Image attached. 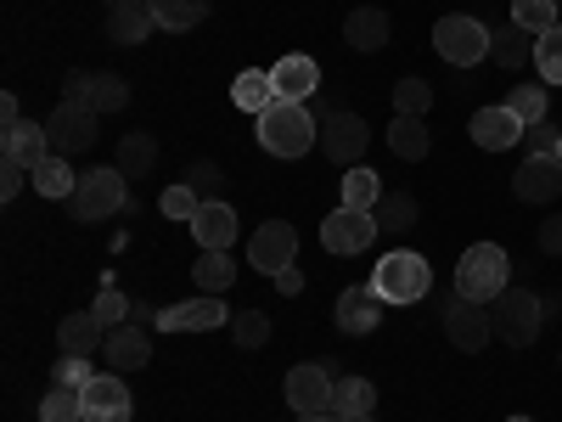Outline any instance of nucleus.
<instances>
[{
    "label": "nucleus",
    "mask_w": 562,
    "mask_h": 422,
    "mask_svg": "<svg viewBox=\"0 0 562 422\" xmlns=\"http://www.w3.org/2000/svg\"><path fill=\"white\" fill-rule=\"evenodd\" d=\"M254 135H259V147H265L270 158H304L315 141H321V124H315L310 102H270V108L259 113Z\"/></svg>",
    "instance_id": "1"
},
{
    "label": "nucleus",
    "mask_w": 562,
    "mask_h": 422,
    "mask_svg": "<svg viewBox=\"0 0 562 422\" xmlns=\"http://www.w3.org/2000/svg\"><path fill=\"white\" fill-rule=\"evenodd\" d=\"M506 288H512V259H506L501 243H473V248L456 259V293L461 299L495 304Z\"/></svg>",
    "instance_id": "2"
},
{
    "label": "nucleus",
    "mask_w": 562,
    "mask_h": 422,
    "mask_svg": "<svg viewBox=\"0 0 562 422\" xmlns=\"http://www.w3.org/2000/svg\"><path fill=\"white\" fill-rule=\"evenodd\" d=\"M371 288H378L383 304H422L434 288V270L416 248H389L378 259V270H371Z\"/></svg>",
    "instance_id": "3"
},
{
    "label": "nucleus",
    "mask_w": 562,
    "mask_h": 422,
    "mask_svg": "<svg viewBox=\"0 0 562 422\" xmlns=\"http://www.w3.org/2000/svg\"><path fill=\"white\" fill-rule=\"evenodd\" d=\"M490 321H495V338H506L512 349H529L540 338V326H546V304L540 293L529 288H506L495 304H490Z\"/></svg>",
    "instance_id": "4"
},
{
    "label": "nucleus",
    "mask_w": 562,
    "mask_h": 422,
    "mask_svg": "<svg viewBox=\"0 0 562 422\" xmlns=\"http://www.w3.org/2000/svg\"><path fill=\"white\" fill-rule=\"evenodd\" d=\"M490 34H495V29H484L479 18L450 12V18L434 23V52H439L450 68H473V63L490 57Z\"/></svg>",
    "instance_id": "5"
},
{
    "label": "nucleus",
    "mask_w": 562,
    "mask_h": 422,
    "mask_svg": "<svg viewBox=\"0 0 562 422\" xmlns=\"http://www.w3.org/2000/svg\"><path fill=\"white\" fill-rule=\"evenodd\" d=\"M68 209L79 220H108L130 209V175L124 169H85L79 175V192L68 198Z\"/></svg>",
    "instance_id": "6"
},
{
    "label": "nucleus",
    "mask_w": 562,
    "mask_h": 422,
    "mask_svg": "<svg viewBox=\"0 0 562 422\" xmlns=\"http://www.w3.org/2000/svg\"><path fill=\"white\" fill-rule=\"evenodd\" d=\"M378 237H383V231H378V214L349 209V203H338V214H326V220H321V248H326V254H338V259L366 254Z\"/></svg>",
    "instance_id": "7"
},
{
    "label": "nucleus",
    "mask_w": 562,
    "mask_h": 422,
    "mask_svg": "<svg viewBox=\"0 0 562 422\" xmlns=\"http://www.w3.org/2000/svg\"><path fill=\"white\" fill-rule=\"evenodd\" d=\"M63 102L68 108H90V113H119L130 102V85L119 74H68L63 79Z\"/></svg>",
    "instance_id": "8"
},
{
    "label": "nucleus",
    "mask_w": 562,
    "mask_h": 422,
    "mask_svg": "<svg viewBox=\"0 0 562 422\" xmlns=\"http://www.w3.org/2000/svg\"><path fill=\"white\" fill-rule=\"evenodd\" d=\"M445 338L456 344V349H467V355H479V349H490V338H495V321H490V304H479V299H450L445 304Z\"/></svg>",
    "instance_id": "9"
},
{
    "label": "nucleus",
    "mask_w": 562,
    "mask_h": 422,
    "mask_svg": "<svg viewBox=\"0 0 562 422\" xmlns=\"http://www.w3.org/2000/svg\"><path fill=\"white\" fill-rule=\"evenodd\" d=\"M248 259H254V270L281 276V270L299 259V231H293L288 220H265L254 237H248Z\"/></svg>",
    "instance_id": "10"
},
{
    "label": "nucleus",
    "mask_w": 562,
    "mask_h": 422,
    "mask_svg": "<svg viewBox=\"0 0 562 422\" xmlns=\"http://www.w3.org/2000/svg\"><path fill=\"white\" fill-rule=\"evenodd\" d=\"M79 406H85V422H130L135 417V400H130L119 371H97V378L79 389Z\"/></svg>",
    "instance_id": "11"
},
{
    "label": "nucleus",
    "mask_w": 562,
    "mask_h": 422,
    "mask_svg": "<svg viewBox=\"0 0 562 422\" xmlns=\"http://www.w3.org/2000/svg\"><path fill=\"white\" fill-rule=\"evenodd\" d=\"M366 147H371V130H366L360 113H333L321 124V153L333 158L338 169H355L366 158Z\"/></svg>",
    "instance_id": "12"
},
{
    "label": "nucleus",
    "mask_w": 562,
    "mask_h": 422,
    "mask_svg": "<svg viewBox=\"0 0 562 422\" xmlns=\"http://www.w3.org/2000/svg\"><path fill=\"white\" fill-rule=\"evenodd\" d=\"M512 192L524 203H557L562 198V158L557 153H529L512 169Z\"/></svg>",
    "instance_id": "13"
},
{
    "label": "nucleus",
    "mask_w": 562,
    "mask_h": 422,
    "mask_svg": "<svg viewBox=\"0 0 562 422\" xmlns=\"http://www.w3.org/2000/svg\"><path fill=\"white\" fill-rule=\"evenodd\" d=\"M333 371L326 366H293L288 371V384H281V400H288L299 417H310V411H333Z\"/></svg>",
    "instance_id": "14"
},
{
    "label": "nucleus",
    "mask_w": 562,
    "mask_h": 422,
    "mask_svg": "<svg viewBox=\"0 0 562 422\" xmlns=\"http://www.w3.org/2000/svg\"><path fill=\"white\" fill-rule=\"evenodd\" d=\"M45 135H52V153L63 158H79L85 147H97V113L90 108H57L52 119H45Z\"/></svg>",
    "instance_id": "15"
},
{
    "label": "nucleus",
    "mask_w": 562,
    "mask_h": 422,
    "mask_svg": "<svg viewBox=\"0 0 562 422\" xmlns=\"http://www.w3.org/2000/svg\"><path fill=\"white\" fill-rule=\"evenodd\" d=\"M524 130H529V124H524L518 113H512L506 102H501V108H479L473 119H467V135H473L484 153H506V147H518Z\"/></svg>",
    "instance_id": "16"
},
{
    "label": "nucleus",
    "mask_w": 562,
    "mask_h": 422,
    "mask_svg": "<svg viewBox=\"0 0 562 422\" xmlns=\"http://www.w3.org/2000/svg\"><path fill=\"white\" fill-rule=\"evenodd\" d=\"M225 321H231V310H225L214 293H198V299H186V304L158 310L164 333H214V326H225Z\"/></svg>",
    "instance_id": "17"
},
{
    "label": "nucleus",
    "mask_w": 562,
    "mask_h": 422,
    "mask_svg": "<svg viewBox=\"0 0 562 422\" xmlns=\"http://www.w3.org/2000/svg\"><path fill=\"white\" fill-rule=\"evenodd\" d=\"M102 360H108V371H140L153 360V338H147V326H135V321H124V326H108V344H102Z\"/></svg>",
    "instance_id": "18"
},
{
    "label": "nucleus",
    "mask_w": 562,
    "mask_h": 422,
    "mask_svg": "<svg viewBox=\"0 0 562 422\" xmlns=\"http://www.w3.org/2000/svg\"><path fill=\"white\" fill-rule=\"evenodd\" d=\"M338 333H349V338H366V333H378V321H383V299H378V288H349L344 299H338Z\"/></svg>",
    "instance_id": "19"
},
{
    "label": "nucleus",
    "mask_w": 562,
    "mask_h": 422,
    "mask_svg": "<svg viewBox=\"0 0 562 422\" xmlns=\"http://www.w3.org/2000/svg\"><path fill=\"white\" fill-rule=\"evenodd\" d=\"M192 237H198V248H225L231 254V243H237V209H231L225 198H209L192 214Z\"/></svg>",
    "instance_id": "20"
},
{
    "label": "nucleus",
    "mask_w": 562,
    "mask_h": 422,
    "mask_svg": "<svg viewBox=\"0 0 562 422\" xmlns=\"http://www.w3.org/2000/svg\"><path fill=\"white\" fill-rule=\"evenodd\" d=\"M270 85H276V102H310L321 85V68H315V57H281L270 68Z\"/></svg>",
    "instance_id": "21"
},
{
    "label": "nucleus",
    "mask_w": 562,
    "mask_h": 422,
    "mask_svg": "<svg viewBox=\"0 0 562 422\" xmlns=\"http://www.w3.org/2000/svg\"><path fill=\"white\" fill-rule=\"evenodd\" d=\"M57 344H63V355H102V344H108V326L97 321V310L63 315V321H57Z\"/></svg>",
    "instance_id": "22"
},
{
    "label": "nucleus",
    "mask_w": 562,
    "mask_h": 422,
    "mask_svg": "<svg viewBox=\"0 0 562 422\" xmlns=\"http://www.w3.org/2000/svg\"><path fill=\"white\" fill-rule=\"evenodd\" d=\"M29 180H34V192H40V198H57V203H68V198L79 192V175H74V164H68L63 153L40 158V164L29 169Z\"/></svg>",
    "instance_id": "23"
},
{
    "label": "nucleus",
    "mask_w": 562,
    "mask_h": 422,
    "mask_svg": "<svg viewBox=\"0 0 562 422\" xmlns=\"http://www.w3.org/2000/svg\"><path fill=\"white\" fill-rule=\"evenodd\" d=\"M344 40L355 52H383L389 45V12L383 7H355L349 23H344Z\"/></svg>",
    "instance_id": "24"
},
{
    "label": "nucleus",
    "mask_w": 562,
    "mask_h": 422,
    "mask_svg": "<svg viewBox=\"0 0 562 422\" xmlns=\"http://www.w3.org/2000/svg\"><path fill=\"white\" fill-rule=\"evenodd\" d=\"M153 29H158L153 0H124V7H113V18H108V34H113L119 45H140Z\"/></svg>",
    "instance_id": "25"
},
{
    "label": "nucleus",
    "mask_w": 562,
    "mask_h": 422,
    "mask_svg": "<svg viewBox=\"0 0 562 422\" xmlns=\"http://www.w3.org/2000/svg\"><path fill=\"white\" fill-rule=\"evenodd\" d=\"M7 158L34 169L40 158H52V135H45V124L23 119V124H7Z\"/></svg>",
    "instance_id": "26"
},
{
    "label": "nucleus",
    "mask_w": 562,
    "mask_h": 422,
    "mask_svg": "<svg viewBox=\"0 0 562 422\" xmlns=\"http://www.w3.org/2000/svg\"><path fill=\"white\" fill-rule=\"evenodd\" d=\"M529 57H535V34H529V29L501 23V29L490 34V63H501V68H524Z\"/></svg>",
    "instance_id": "27"
},
{
    "label": "nucleus",
    "mask_w": 562,
    "mask_h": 422,
    "mask_svg": "<svg viewBox=\"0 0 562 422\" xmlns=\"http://www.w3.org/2000/svg\"><path fill=\"white\" fill-rule=\"evenodd\" d=\"M192 281H198V293H225L231 281H237V259H231L225 248H203V259L192 265Z\"/></svg>",
    "instance_id": "28"
},
{
    "label": "nucleus",
    "mask_w": 562,
    "mask_h": 422,
    "mask_svg": "<svg viewBox=\"0 0 562 422\" xmlns=\"http://www.w3.org/2000/svg\"><path fill=\"white\" fill-rule=\"evenodd\" d=\"M333 411H338L344 422L371 417V411H378V384H371V378H344V384L333 389Z\"/></svg>",
    "instance_id": "29"
},
{
    "label": "nucleus",
    "mask_w": 562,
    "mask_h": 422,
    "mask_svg": "<svg viewBox=\"0 0 562 422\" xmlns=\"http://www.w3.org/2000/svg\"><path fill=\"white\" fill-rule=\"evenodd\" d=\"M119 169H124L130 180L153 175V169H158V141H153L147 130H130V135L119 141Z\"/></svg>",
    "instance_id": "30"
},
{
    "label": "nucleus",
    "mask_w": 562,
    "mask_h": 422,
    "mask_svg": "<svg viewBox=\"0 0 562 422\" xmlns=\"http://www.w3.org/2000/svg\"><path fill=\"white\" fill-rule=\"evenodd\" d=\"M389 147H394V158H428V147H434V135H428V124L422 119H405V113H394V124H389Z\"/></svg>",
    "instance_id": "31"
},
{
    "label": "nucleus",
    "mask_w": 562,
    "mask_h": 422,
    "mask_svg": "<svg viewBox=\"0 0 562 422\" xmlns=\"http://www.w3.org/2000/svg\"><path fill=\"white\" fill-rule=\"evenodd\" d=\"M209 7H214V0H153V18H158V29L186 34V29H198L209 18Z\"/></svg>",
    "instance_id": "32"
},
{
    "label": "nucleus",
    "mask_w": 562,
    "mask_h": 422,
    "mask_svg": "<svg viewBox=\"0 0 562 422\" xmlns=\"http://www.w3.org/2000/svg\"><path fill=\"white\" fill-rule=\"evenodd\" d=\"M371 214H378V231H383V237H405V231L422 220L416 214V198L411 192H383V203L378 209H371Z\"/></svg>",
    "instance_id": "33"
},
{
    "label": "nucleus",
    "mask_w": 562,
    "mask_h": 422,
    "mask_svg": "<svg viewBox=\"0 0 562 422\" xmlns=\"http://www.w3.org/2000/svg\"><path fill=\"white\" fill-rule=\"evenodd\" d=\"M231 102H237L243 113H265L270 102H276V85H270V74H259V68H248V74H237V85H231Z\"/></svg>",
    "instance_id": "34"
},
{
    "label": "nucleus",
    "mask_w": 562,
    "mask_h": 422,
    "mask_svg": "<svg viewBox=\"0 0 562 422\" xmlns=\"http://www.w3.org/2000/svg\"><path fill=\"white\" fill-rule=\"evenodd\" d=\"M344 203H349V209H366V214L378 209V203H383V180H378V169H360V164L344 169Z\"/></svg>",
    "instance_id": "35"
},
{
    "label": "nucleus",
    "mask_w": 562,
    "mask_h": 422,
    "mask_svg": "<svg viewBox=\"0 0 562 422\" xmlns=\"http://www.w3.org/2000/svg\"><path fill=\"white\" fill-rule=\"evenodd\" d=\"M506 108L518 113L524 124H540V119H546V108H551V97H546V85H540V79H524V85H512Z\"/></svg>",
    "instance_id": "36"
},
{
    "label": "nucleus",
    "mask_w": 562,
    "mask_h": 422,
    "mask_svg": "<svg viewBox=\"0 0 562 422\" xmlns=\"http://www.w3.org/2000/svg\"><path fill=\"white\" fill-rule=\"evenodd\" d=\"M535 74H540V85H562V23L535 40Z\"/></svg>",
    "instance_id": "37"
},
{
    "label": "nucleus",
    "mask_w": 562,
    "mask_h": 422,
    "mask_svg": "<svg viewBox=\"0 0 562 422\" xmlns=\"http://www.w3.org/2000/svg\"><path fill=\"white\" fill-rule=\"evenodd\" d=\"M512 23L529 29V34L540 40V34H546V29H557L562 18H557V0H512Z\"/></svg>",
    "instance_id": "38"
},
{
    "label": "nucleus",
    "mask_w": 562,
    "mask_h": 422,
    "mask_svg": "<svg viewBox=\"0 0 562 422\" xmlns=\"http://www.w3.org/2000/svg\"><path fill=\"white\" fill-rule=\"evenodd\" d=\"M428 108H434V85L428 79H394V113L422 119Z\"/></svg>",
    "instance_id": "39"
},
{
    "label": "nucleus",
    "mask_w": 562,
    "mask_h": 422,
    "mask_svg": "<svg viewBox=\"0 0 562 422\" xmlns=\"http://www.w3.org/2000/svg\"><path fill=\"white\" fill-rule=\"evenodd\" d=\"M231 338H237V349H265V344H270V315H265V310L231 315Z\"/></svg>",
    "instance_id": "40"
},
{
    "label": "nucleus",
    "mask_w": 562,
    "mask_h": 422,
    "mask_svg": "<svg viewBox=\"0 0 562 422\" xmlns=\"http://www.w3.org/2000/svg\"><path fill=\"white\" fill-rule=\"evenodd\" d=\"M40 422H85L79 389H63V384H52V395L40 400Z\"/></svg>",
    "instance_id": "41"
},
{
    "label": "nucleus",
    "mask_w": 562,
    "mask_h": 422,
    "mask_svg": "<svg viewBox=\"0 0 562 422\" xmlns=\"http://www.w3.org/2000/svg\"><path fill=\"white\" fill-rule=\"evenodd\" d=\"M158 209H164L169 220H186V225H192V214L203 209V198L192 192V186H164V198H158Z\"/></svg>",
    "instance_id": "42"
},
{
    "label": "nucleus",
    "mask_w": 562,
    "mask_h": 422,
    "mask_svg": "<svg viewBox=\"0 0 562 422\" xmlns=\"http://www.w3.org/2000/svg\"><path fill=\"white\" fill-rule=\"evenodd\" d=\"M52 378L63 384V389H85L90 378H97V366H90V355H57V371Z\"/></svg>",
    "instance_id": "43"
},
{
    "label": "nucleus",
    "mask_w": 562,
    "mask_h": 422,
    "mask_svg": "<svg viewBox=\"0 0 562 422\" xmlns=\"http://www.w3.org/2000/svg\"><path fill=\"white\" fill-rule=\"evenodd\" d=\"M186 186H192V192H198V198L209 203V198H220V192H225V169L203 158V164H192V175H186Z\"/></svg>",
    "instance_id": "44"
},
{
    "label": "nucleus",
    "mask_w": 562,
    "mask_h": 422,
    "mask_svg": "<svg viewBox=\"0 0 562 422\" xmlns=\"http://www.w3.org/2000/svg\"><path fill=\"white\" fill-rule=\"evenodd\" d=\"M90 310H97V321L102 326H124V315H130V299L113 288V281H108V288L97 293V304H90Z\"/></svg>",
    "instance_id": "45"
},
{
    "label": "nucleus",
    "mask_w": 562,
    "mask_h": 422,
    "mask_svg": "<svg viewBox=\"0 0 562 422\" xmlns=\"http://www.w3.org/2000/svg\"><path fill=\"white\" fill-rule=\"evenodd\" d=\"M23 180H29V169L7 158V164H0V198H7V203H12V198L23 192Z\"/></svg>",
    "instance_id": "46"
},
{
    "label": "nucleus",
    "mask_w": 562,
    "mask_h": 422,
    "mask_svg": "<svg viewBox=\"0 0 562 422\" xmlns=\"http://www.w3.org/2000/svg\"><path fill=\"white\" fill-rule=\"evenodd\" d=\"M524 135H529V153H557V141H562V130H551L546 119H540V124H529Z\"/></svg>",
    "instance_id": "47"
},
{
    "label": "nucleus",
    "mask_w": 562,
    "mask_h": 422,
    "mask_svg": "<svg viewBox=\"0 0 562 422\" xmlns=\"http://www.w3.org/2000/svg\"><path fill=\"white\" fill-rule=\"evenodd\" d=\"M540 248H546L551 259H562V214H546V220H540Z\"/></svg>",
    "instance_id": "48"
},
{
    "label": "nucleus",
    "mask_w": 562,
    "mask_h": 422,
    "mask_svg": "<svg viewBox=\"0 0 562 422\" xmlns=\"http://www.w3.org/2000/svg\"><path fill=\"white\" fill-rule=\"evenodd\" d=\"M276 288H281V293H299V288H304V270H299V265H288V270L276 276Z\"/></svg>",
    "instance_id": "49"
},
{
    "label": "nucleus",
    "mask_w": 562,
    "mask_h": 422,
    "mask_svg": "<svg viewBox=\"0 0 562 422\" xmlns=\"http://www.w3.org/2000/svg\"><path fill=\"white\" fill-rule=\"evenodd\" d=\"M0 119H7V124H23V113H18V97H12V90L0 97Z\"/></svg>",
    "instance_id": "50"
},
{
    "label": "nucleus",
    "mask_w": 562,
    "mask_h": 422,
    "mask_svg": "<svg viewBox=\"0 0 562 422\" xmlns=\"http://www.w3.org/2000/svg\"><path fill=\"white\" fill-rule=\"evenodd\" d=\"M299 422H344L338 411H310V417H299Z\"/></svg>",
    "instance_id": "51"
},
{
    "label": "nucleus",
    "mask_w": 562,
    "mask_h": 422,
    "mask_svg": "<svg viewBox=\"0 0 562 422\" xmlns=\"http://www.w3.org/2000/svg\"><path fill=\"white\" fill-rule=\"evenodd\" d=\"M506 422H535V417H506Z\"/></svg>",
    "instance_id": "52"
},
{
    "label": "nucleus",
    "mask_w": 562,
    "mask_h": 422,
    "mask_svg": "<svg viewBox=\"0 0 562 422\" xmlns=\"http://www.w3.org/2000/svg\"><path fill=\"white\" fill-rule=\"evenodd\" d=\"M113 7H124V0H108V12H113Z\"/></svg>",
    "instance_id": "53"
},
{
    "label": "nucleus",
    "mask_w": 562,
    "mask_h": 422,
    "mask_svg": "<svg viewBox=\"0 0 562 422\" xmlns=\"http://www.w3.org/2000/svg\"><path fill=\"white\" fill-rule=\"evenodd\" d=\"M360 422H378V417H360Z\"/></svg>",
    "instance_id": "54"
},
{
    "label": "nucleus",
    "mask_w": 562,
    "mask_h": 422,
    "mask_svg": "<svg viewBox=\"0 0 562 422\" xmlns=\"http://www.w3.org/2000/svg\"><path fill=\"white\" fill-rule=\"evenodd\" d=\"M557 18H562V0H557Z\"/></svg>",
    "instance_id": "55"
},
{
    "label": "nucleus",
    "mask_w": 562,
    "mask_h": 422,
    "mask_svg": "<svg viewBox=\"0 0 562 422\" xmlns=\"http://www.w3.org/2000/svg\"><path fill=\"white\" fill-rule=\"evenodd\" d=\"M557 158H562V141H557Z\"/></svg>",
    "instance_id": "56"
}]
</instances>
